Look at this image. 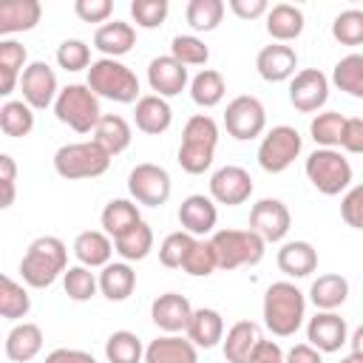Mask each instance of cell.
Returning <instances> with one entry per match:
<instances>
[{"label": "cell", "mask_w": 363, "mask_h": 363, "mask_svg": "<svg viewBox=\"0 0 363 363\" xmlns=\"http://www.w3.org/2000/svg\"><path fill=\"white\" fill-rule=\"evenodd\" d=\"M264 323L275 337H292L306 318V298L292 281H275L264 292Z\"/></svg>", "instance_id": "6da1fadb"}, {"label": "cell", "mask_w": 363, "mask_h": 363, "mask_svg": "<svg viewBox=\"0 0 363 363\" xmlns=\"http://www.w3.org/2000/svg\"><path fill=\"white\" fill-rule=\"evenodd\" d=\"M68 267V247L57 235H40L20 258V275L31 289L51 286Z\"/></svg>", "instance_id": "7a4b0ae2"}, {"label": "cell", "mask_w": 363, "mask_h": 363, "mask_svg": "<svg viewBox=\"0 0 363 363\" xmlns=\"http://www.w3.org/2000/svg\"><path fill=\"white\" fill-rule=\"evenodd\" d=\"M91 94L99 99H111L119 105H130L139 99V77L119 60L102 57L88 65V82Z\"/></svg>", "instance_id": "3957f363"}, {"label": "cell", "mask_w": 363, "mask_h": 363, "mask_svg": "<svg viewBox=\"0 0 363 363\" xmlns=\"http://www.w3.org/2000/svg\"><path fill=\"white\" fill-rule=\"evenodd\" d=\"M210 250L216 255V269H238L255 267L264 258L267 244L252 230H216Z\"/></svg>", "instance_id": "277c9868"}, {"label": "cell", "mask_w": 363, "mask_h": 363, "mask_svg": "<svg viewBox=\"0 0 363 363\" xmlns=\"http://www.w3.org/2000/svg\"><path fill=\"white\" fill-rule=\"evenodd\" d=\"M54 113L62 125H68L71 130L77 133H91L102 116L99 111V99L91 94L88 85L82 82H71L65 88L57 91V99H54Z\"/></svg>", "instance_id": "5b68a950"}, {"label": "cell", "mask_w": 363, "mask_h": 363, "mask_svg": "<svg viewBox=\"0 0 363 363\" xmlns=\"http://www.w3.org/2000/svg\"><path fill=\"white\" fill-rule=\"evenodd\" d=\"M111 167V156L91 139V142H71L57 147L54 170L57 176L77 182V179H96Z\"/></svg>", "instance_id": "8992f818"}, {"label": "cell", "mask_w": 363, "mask_h": 363, "mask_svg": "<svg viewBox=\"0 0 363 363\" xmlns=\"http://www.w3.org/2000/svg\"><path fill=\"white\" fill-rule=\"evenodd\" d=\"M303 170H306V179L312 182V187L323 196H337L352 184L349 159L332 147H318L315 153H309Z\"/></svg>", "instance_id": "52a82bcc"}, {"label": "cell", "mask_w": 363, "mask_h": 363, "mask_svg": "<svg viewBox=\"0 0 363 363\" xmlns=\"http://www.w3.org/2000/svg\"><path fill=\"white\" fill-rule=\"evenodd\" d=\"M303 139L292 125H275L258 145V164L267 173H284L301 156Z\"/></svg>", "instance_id": "ba28073f"}, {"label": "cell", "mask_w": 363, "mask_h": 363, "mask_svg": "<svg viewBox=\"0 0 363 363\" xmlns=\"http://www.w3.org/2000/svg\"><path fill=\"white\" fill-rule=\"evenodd\" d=\"M224 128L238 142H250V139L261 136L264 128H267V111H264L261 99L258 96H250V94H241L233 102H227Z\"/></svg>", "instance_id": "9c48e42d"}, {"label": "cell", "mask_w": 363, "mask_h": 363, "mask_svg": "<svg viewBox=\"0 0 363 363\" xmlns=\"http://www.w3.org/2000/svg\"><path fill=\"white\" fill-rule=\"evenodd\" d=\"M128 190H130V196H133L136 204L162 207L170 199L173 182H170V173L164 167L150 164V162H142V164H136L128 173Z\"/></svg>", "instance_id": "30bf717a"}, {"label": "cell", "mask_w": 363, "mask_h": 363, "mask_svg": "<svg viewBox=\"0 0 363 363\" xmlns=\"http://www.w3.org/2000/svg\"><path fill=\"white\" fill-rule=\"evenodd\" d=\"M20 91H23V102L31 108V111H43L48 105H54L57 99V74L48 62L43 60H34L23 68L20 74Z\"/></svg>", "instance_id": "8fae6325"}, {"label": "cell", "mask_w": 363, "mask_h": 363, "mask_svg": "<svg viewBox=\"0 0 363 363\" xmlns=\"http://www.w3.org/2000/svg\"><path fill=\"white\" fill-rule=\"evenodd\" d=\"M289 224H292V216H289V207L281 199H261L250 210V230L264 244L284 241L286 233H289Z\"/></svg>", "instance_id": "7c38bea8"}, {"label": "cell", "mask_w": 363, "mask_h": 363, "mask_svg": "<svg viewBox=\"0 0 363 363\" xmlns=\"http://www.w3.org/2000/svg\"><path fill=\"white\" fill-rule=\"evenodd\" d=\"M329 99V79L320 68H303L289 82V102L301 113H312L323 108Z\"/></svg>", "instance_id": "4fadbf2b"}, {"label": "cell", "mask_w": 363, "mask_h": 363, "mask_svg": "<svg viewBox=\"0 0 363 363\" xmlns=\"http://www.w3.org/2000/svg\"><path fill=\"white\" fill-rule=\"evenodd\" d=\"M252 196V176L238 164H224L210 176V199L227 207L244 204Z\"/></svg>", "instance_id": "5bb4252c"}, {"label": "cell", "mask_w": 363, "mask_h": 363, "mask_svg": "<svg viewBox=\"0 0 363 363\" xmlns=\"http://www.w3.org/2000/svg\"><path fill=\"white\" fill-rule=\"evenodd\" d=\"M306 340L312 349H318L320 354L323 352H337L346 346L349 340V329H346V320L337 315V312H318L315 318H309L306 323Z\"/></svg>", "instance_id": "9a60e30c"}, {"label": "cell", "mask_w": 363, "mask_h": 363, "mask_svg": "<svg viewBox=\"0 0 363 363\" xmlns=\"http://www.w3.org/2000/svg\"><path fill=\"white\" fill-rule=\"evenodd\" d=\"M190 315H193V306L184 295L179 292H164L159 295L153 303H150V318L153 323L164 332V335H179L187 329L190 323Z\"/></svg>", "instance_id": "2e32d148"}, {"label": "cell", "mask_w": 363, "mask_h": 363, "mask_svg": "<svg viewBox=\"0 0 363 363\" xmlns=\"http://www.w3.org/2000/svg\"><path fill=\"white\" fill-rule=\"evenodd\" d=\"M216 221H218V210H216V201H213L210 196L193 193V196H187V199L179 204V224H182V230L190 233L193 238L213 233V230H216Z\"/></svg>", "instance_id": "e0dca14e"}, {"label": "cell", "mask_w": 363, "mask_h": 363, "mask_svg": "<svg viewBox=\"0 0 363 363\" xmlns=\"http://www.w3.org/2000/svg\"><path fill=\"white\" fill-rule=\"evenodd\" d=\"M255 68H258V77H261V79H267V82H284V79H292V77H295L298 54H295V48H289V45L272 43V45H264V48L258 51Z\"/></svg>", "instance_id": "ac0fdd59"}, {"label": "cell", "mask_w": 363, "mask_h": 363, "mask_svg": "<svg viewBox=\"0 0 363 363\" xmlns=\"http://www.w3.org/2000/svg\"><path fill=\"white\" fill-rule=\"evenodd\" d=\"M147 82L156 91V96H176L187 88V68L182 62H176L170 54L164 57H153L147 65Z\"/></svg>", "instance_id": "d6986e66"}, {"label": "cell", "mask_w": 363, "mask_h": 363, "mask_svg": "<svg viewBox=\"0 0 363 363\" xmlns=\"http://www.w3.org/2000/svg\"><path fill=\"white\" fill-rule=\"evenodd\" d=\"M145 363H199V349L182 335H159L145 346Z\"/></svg>", "instance_id": "ffe728a7"}, {"label": "cell", "mask_w": 363, "mask_h": 363, "mask_svg": "<svg viewBox=\"0 0 363 363\" xmlns=\"http://www.w3.org/2000/svg\"><path fill=\"white\" fill-rule=\"evenodd\" d=\"M43 17L40 0H0V37L31 31Z\"/></svg>", "instance_id": "44dd1931"}, {"label": "cell", "mask_w": 363, "mask_h": 363, "mask_svg": "<svg viewBox=\"0 0 363 363\" xmlns=\"http://www.w3.org/2000/svg\"><path fill=\"white\" fill-rule=\"evenodd\" d=\"M133 122L142 133L147 136H159L170 128L173 122V111L167 105V99L156 96V94H145L136 99V111H133Z\"/></svg>", "instance_id": "7402d4cb"}, {"label": "cell", "mask_w": 363, "mask_h": 363, "mask_svg": "<svg viewBox=\"0 0 363 363\" xmlns=\"http://www.w3.org/2000/svg\"><path fill=\"white\" fill-rule=\"evenodd\" d=\"M187 340L196 346V349H213L221 343L224 337V318L221 312L210 309V306H201V309H193L190 315V323H187Z\"/></svg>", "instance_id": "603a6c76"}, {"label": "cell", "mask_w": 363, "mask_h": 363, "mask_svg": "<svg viewBox=\"0 0 363 363\" xmlns=\"http://www.w3.org/2000/svg\"><path fill=\"white\" fill-rule=\"evenodd\" d=\"M303 31V11L292 3H275L272 9H267V34L286 45L289 40H298Z\"/></svg>", "instance_id": "cb8c5ba5"}, {"label": "cell", "mask_w": 363, "mask_h": 363, "mask_svg": "<svg viewBox=\"0 0 363 363\" xmlns=\"http://www.w3.org/2000/svg\"><path fill=\"white\" fill-rule=\"evenodd\" d=\"M136 45V28L130 23L113 20V23H102L94 31V48H99L105 57L116 60L122 54H128Z\"/></svg>", "instance_id": "d4e9b609"}, {"label": "cell", "mask_w": 363, "mask_h": 363, "mask_svg": "<svg viewBox=\"0 0 363 363\" xmlns=\"http://www.w3.org/2000/svg\"><path fill=\"white\" fill-rule=\"evenodd\" d=\"M43 352V329L37 323H17L6 335V357L14 363H28Z\"/></svg>", "instance_id": "484cf974"}, {"label": "cell", "mask_w": 363, "mask_h": 363, "mask_svg": "<svg viewBox=\"0 0 363 363\" xmlns=\"http://www.w3.org/2000/svg\"><path fill=\"white\" fill-rule=\"evenodd\" d=\"M130 125L125 116L119 113H102L96 128H94V142L108 153V156H119L122 150H128L130 145Z\"/></svg>", "instance_id": "4316f807"}, {"label": "cell", "mask_w": 363, "mask_h": 363, "mask_svg": "<svg viewBox=\"0 0 363 363\" xmlns=\"http://www.w3.org/2000/svg\"><path fill=\"white\" fill-rule=\"evenodd\" d=\"M278 269L289 278H306L318 269V252L309 241H286L278 250Z\"/></svg>", "instance_id": "83f0119b"}, {"label": "cell", "mask_w": 363, "mask_h": 363, "mask_svg": "<svg viewBox=\"0 0 363 363\" xmlns=\"http://www.w3.org/2000/svg\"><path fill=\"white\" fill-rule=\"evenodd\" d=\"M96 286L108 301H125L136 289V272L128 261H108L96 278Z\"/></svg>", "instance_id": "f1b7e54d"}, {"label": "cell", "mask_w": 363, "mask_h": 363, "mask_svg": "<svg viewBox=\"0 0 363 363\" xmlns=\"http://www.w3.org/2000/svg\"><path fill=\"white\" fill-rule=\"evenodd\" d=\"M349 298V281L337 272L318 275L309 286V301L318 306V312H335Z\"/></svg>", "instance_id": "f546056e"}, {"label": "cell", "mask_w": 363, "mask_h": 363, "mask_svg": "<svg viewBox=\"0 0 363 363\" xmlns=\"http://www.w3.org/2000/svg\"><path fill=\"white\" fill-rule=\"evenodd\" d=\"M74 255L82 267L94 269V267H105L113 255V241L102 233V230H85L74 238Z\"/></svg>", "instance_id": "4dcf8cb0"}, {"label": "cell", "mask_w": 363, "mask_h": 363, "mask_svg": "<svg viewBox=\"0 0 363 363\" xmlns=\"http://www.w3.org/2000/svg\"><path fill=\"white\" fill-rule=\"evenodd\" d=\"M261 337L264 335H261V326L258 323H252V320L233 323L230 332H227V337H221L224 340V357H227V363H247L250 354H252V349H255V343Z\"/></svg>", "instance_id": "1f68e13d"}, {"label": "cell", "mask_w": 363, "mask_h": 363, "mask_svg": "<svg viewBox=\"0 0 363 363\" xmlns=\"http://www.w3.org/2000/svg\"><path fill=\"white\" fill-rule=\"evenodd\" d=\"M150 250H153V230H150V224H145V221H136L130 230H125L122 235L113 238V252H116L122 261H128V264L147 258Z\"/></svg>", "instance_id": "d6a6232c"}, {"label": "cell", "mask_w": 363, "mask_h": 363, "mask_svg": "<svg viewBox=\"0 0 363 363\" xmlns=\"http://www.w3.org/2000/svg\"><path fill=\"white\" fill-rule=\"evenodd\" d=\"M99 221H102V233L113 241L116 235H122L125 230H130L136 221H142V216H139V207L130 199H111L102 207Z\"/></svg>", "instance_id": "836d02e7"}, {"label": "cell", "mask_w": 363, "mask_h": 363, "mask_svg": "<svg viewBox=\"0 0 363 363\" xmlns=\"http://www.w3.org/2000/svg\"><path fill=\"white\" fill-rule=\"evenodd\" d=\"M224 94H227L224 77L218 71H213V68H204L190 79V99L199 108H216L224 99Z\"/></svg>", "instance_id": "e575fe53"}, {"label": "cell", "mask_w": 363, "mask_h": 363, "mask_svg": "<svg viewBox=\"0 0 363 363\" xmlns=\"http://www.w3.org/2000/svg\"><path fill=\"white\" fill-rule=\"evenodd\" d=\"M28 309H31L28 289L23 284H17L14 278L0 272V318L20 320V318L28 315Z\"/></svg>", "instance_id": "d590c367"}, {"label": "cell", "mask_w": 363, "mask_h": 363, "mask_svg": "<svg viewBox=\"0 0 363 363\" xmlns=\"http://www.w3.org/2000/svg\"><path fill=\"white\" fill-rule=\"evenodd\" d=\"M0 130L11 139H23L34 130V111L23 99H9L0 108Z\"/></svg>", "instance_id": "8d00e7d4"}, {"label": "cell", "mask_w": 363, "mask_h": 363, "mask_svg": "<svg viewBox=\"0 0 363 363\" xmlns=\"http://www.w3.org/2000/svg\"><path fill=\"white\" fill-rule=\"evenodd\" d=\"M142 354H145L142 340L133 332H128V329H119V332H113L105 340V357H108V363H139Z\"/></svg>", "instance_id": "74e56055"}, {"label": "cell", "mask_w": 363, "mask_h": 363, "mask_svg": "<svg viewBox=\"0 0 363 363\" xmlns=\"http://www.w3.org/2000/svg\"><path fill=\"white\" fill-rule=\"evenodd\" d=\"M332 82L346 91L349 96H363V54H349L343 60H337L335 71H332Z\"/></svg>", "instance_id": "f35d334b"}, {"label": "cell", "mask_w": 363, "mask_h": 363, "mask_svg": "<svg viewBox=\"0 0 363 363\" xmlns=\"http://www.w3.org/2000/svg\"><path fill=\"white\" fill-rule=\"evenodd\" d=\"M224 9L227 6L221 0H190L184 17L193 31H216L224 17Z\"/></svg>", "instance_id": "ab89813d"}, {"label": "cell", "mask_w": 363, "mask_h": 363, "mask_svg": "<svg viewBox=\"0 0 363 363\" xmlns=\"http://www.w3.org/2000/svg\"><path fill=\"white\" fill-rule=\"evenodd\" d=\"M62 286H65V295H68L71 301H77V303L91 301V298L96 295V289H99L94 272H91L88 267H82V264L65 267V272H62Z\"/></svg>", "instance_id": "60d3db41"}, {"label": "cell", "mask_w": 363, "mask_h": 363, "mask_svg": "<svg viewBox=\"0 0 363 363\" xmlns=\"http://www.w3.org/2000/svg\"><path fill=\"white\" fill-rule=\"evenodd\" d=\"M343 122H346V116H340L337 111H323V113H318V116L309 122V133H312L315 145H320V147H332V150H335V147L340 145Z\"/></svg>", "instance_id": "b9f144b4"}, {"label": "cell", "mask_w": 363, "mask_h": 363, "mask_svg": "<svg viewBox=\"0 0 363 363\" xmlns=\"http://www.w3.org/2000/svg\"><path fill=\"white\" fill-rule=\"evenodd\" d=\"M170 57L176 62H182L184 68L187 65H204L210 60V48L204 45V40H199L196 34H179L173 37L170 43Z\"/></svg>", "instance_id": "7bdbcfd3"}, {"label": "cell", "mask_w": 363, "mask_h": 363, "mask_svg": "<svg viewBox=\"0 0 363 363\" xmlns=\"http://www.w3.org/2000/svg\"><path fill=\"white\" fill-rule=\"evenodd\" d=\"M332 37L340 45H360L363 43V11L360 9L340 11L332 23Z\"/></svg>", "instance_id": "ee69618b"}, {"label": "cell", "mask_w": 363, "mask_h": 363, "mask_svg": "<svg viewBox=\"0 0 363 363\" xmlns=\"http://www.w3.org/2000/svg\"><path fill=\"white\" fill-rule=\"evenodd\" d=\"M182 142H190V145H204V147H216L218 145V125L213 116L207 113H196L184 122V130H182Z\"/></svg>", "instance_id": "f6af8a7d"}, {"label": "cell", "mask_w": 363, "mask_h": 363, "mask_svg": "<svg viewBox=\"0 0 363 363\" xmlns=\"http://www.w3.org/2000/svg\"><path fill=\"white\" fill-rule=\"evenodd\" d=\"M182 269H184L187 275H193V278H207V275H213V269H216V255H213V250H210V241L196 238L193 247L187 250L184 261H182Z\"/></svg>", "instance_id": "bcb514c9"}, {"label": "cell", "mask_w": 363, "mask_h": 363, "mask_svg": "<svg viewBox=\"0 0 363 363\" xmlns=\"http://www.w3.org/2000/svg\"><path fill=\"white\" fill-rule=\"evenodd\" d=\"M193 241H196V238H193L190 233H184V230L170 233V235L159 244V261H162V267L179 269L182 261H184V255H187V250L193 247Z\"/></svg>", "instance_id": "7dc6e473"}, {"label": "cell", "mask_w": 363, "mask_h": 363, "mask_svg": "<svg viewBox=\"0 0 363 363\" xmlns=\"http://www.w3.org/2000/svg\"><path fill=\"white\" fill-rule=\"evenodd\" d=\"M57 65L65 68V71H82V68H88L91 65V48H88V43L85 40H77V37L62 40L57 45Z\"/></svg>", "instance_id": "c3c4849f"}, {"label": "cell", "mask_w": 363, "mask_h": 363, "mask_svg": "<svg viewBox=\"0 0 363 363\" xmlns=\"http://www.w3.org/2000/svg\"><path fill=\"white\" fill-rule=\"evenodd\" d=\"M213 156H216V147L190 145V142H182V145H179V167H182L184 173H190V176H199V173L210 170Z\"/></svg>", "instance_id": "681fc988"}, {"label": "cell", "mask_w": 363, "mask_h": 363, "mask_svg": "<svg viewBox=\"0 0 363 363\" xmlns=\"http://www.w3.org/2000/svg\"><path fill=\"white\" fill-rule=\"evenodd\" d=\"M167 0H133L130 3V17L136 20L139 28H159L167 20Z\"/></svg>", "instance_id": "f907efd6"}, {"label": "cell", "mask_w": 363, "mask_h": 363, "mask_svg": "<svg viewBox=\"0 0 363 363\" xmlns=\"http://www.w3.org/2000/svg\"><path fill=\"white\" fill-rule=\"evenodd\" d=\"M340 218H343L349 227L363 230V187H360V184H354V187L343 196V201H340Z\"/></svg>", "instance_id": "816d5d0a"}, {"label": "cell", "mask_w": 363, "mask_h": 363, "mask_svg": "<svg viewBox=\"0 0 363 363\" xmlns=\"http://www.w3.org/2000/svg\"><path fill=\"white\" fill-rule=\"evenodd\" d=\"M74 14L82 23H105L113 14V3L111 0H77Z\"/></svg>", "instance_id": "f5cc1de1"}, {"label": "cell", "mask_w": 363, "mask_h": 363, "mask_svg": "<svg viewBox=\"0 0 363 363\" xmlns=\"http://www.w3.org/2000/svg\"><path fill=\"white\" fill-rule=\"evenodd\" d=\"M346 153H363V119L360 116H349L343 122V130H340V145Z\"/></svg>", "instance_id": "db71d44e"}, {"label": "cell", "mask_w": 363, "mask_h": 363, "mask_svg": "<svg viewBox=\"0 0 363 363\" xmlns=\"http://www.w3.org/2000/svg\"><path fill=\"white\" fill-rule=\"evenodd\" d=\"M0 68L20 74L26 68V45L17 40H0Z\"/></svg>", "instance_id": "11a10c76"}, {"label": "cell", "mask_w": 363, "mask_h": 363, "mask_svg": "<svg viewBox=\"0 0 363 363\" xmlns=\"http://www.w3.org/2000/svg\"><path fill=\"white\" fill-rule=\"evenodd\" d=\"M247 363H284V352H281V346L275 340H264L261 337Z\"/></svg>", "instance_id": "9f6ffc18"}, {"label": "cell", "mask_w": 363, "mask_h": 363, "mask_svg": "<svg viewBox=\"0 0 363 363\" xmlns=\"http://www.w3.org/2000/svg\"><path fill=\"white\" fill-rule=\"evenodd\" d=\"M227 6L238 20H255V17L267 14V9H269L267 0H230Z\"/></svg>", "instance_id": "6f0895ef"}, {"label": "cell", "mask_w": 363, "mask_h": 363, "mask_svg": "<svg viewBox=\"0 0 363 363\" xmlns=\"http://www.w3.org/2000/svg\"><path fill=\"white\" fill-rule=\"evenodd\" d=\"M43 363H96V357L82 349H54L45 354Z\"/></svg>", "instance_id": "680465c9"}, {"label": "cell", "mask_w": 363, "mask_h": 363, "mask_svg": "<svg viewBox=\"0 0 363 363\" xmlns=\"http://www.w3.org/2000/svg\"><path fill=\"white\" fill-rule=\"evenodd\" d=\"M284 363H323L320 352L312 349L309 343H295L286 354H284Z\"/></svg>", "instance_id": "91938a15"}, {"label": "cell", "mask_w": 363, "mask_h": 363, "mask_svg": "<svg viewBox=\"0 0 363 363\" xmlns=\"http://www.w3.org/2000/svg\"><path fill=\"white\" fill-rule=\"evenodd\" d=\"M17 82H20V74H14V71H9V68H0V96L14 94Z\"/></svg>", "instance_id": "94428289"}, {"label": "cell", "mask_w": 363, "mask_h": 363, "mask_svg": "<svg viewBox=\"0 0 363 363\" xmlns=\"http://www.w3.org/2000/svg\"><path fill=\"white\" fill-rule=\"evenodd\" d=\"M0 179L3 182H17V162L9 153H0Z\"/></svg>", "instance_id": "6125c7cd"}, {"label": "cell", "mask_w": 363, "mask_h": 363, "mask_svg": "<svg viewBox=\"0 0 363 363\" xmlns=\"http://www.w3.org/2000/svg\"><path fill=\"white\" fill-rule=\"evenodd\" d=\"M14 199H17V184L0 179V210H9L14 204Z\"/></svg>", "instance_id": "be15d7a7"}, {"label": "cell", "mask_w": 363, "mask_h": 363, "mask_svg": "<svg viewBox=\"0 0 363 363\" xmlns=\"http://www.w3.org/2000/svg\"><path fill=\"white\" fill-rule=\"evenodd\" d=\"M337 363H363V352H352V354H346V357L337 360Z\"/></svg>", "instance_id": "e7e4bbea"}]
</instances>
